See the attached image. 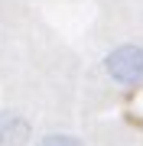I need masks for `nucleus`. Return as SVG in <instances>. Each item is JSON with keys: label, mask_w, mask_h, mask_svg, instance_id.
Wrapping results in <instances>:
<instances>
[{"label": "nucleus", "mask_w": 143, "mask_h": 146, "mask_svg": "<svg viewBox=\"0 0 143 146\" xmlns=\"http://www.w3.org/2000/svg\"><path fill=\"white\" fill-rule=\"evenodd\" d=\"M104 68L111 75V81H117L120 88H140L143 84V49L127 42L107 52Z\"/></svg>", "instance_id": "obj_1"}, {"label": "nucleus", "mask_w": 143, "mask_h": 146, "mask_svg": "<svg viewBox=\"0 0 143 146\" xmlns=\"http://www.w3.org/2000/svg\"><path fill=\"white\" fill-rule=\"evenodd\" d=\"M26 140H29V123L10 110H0V146H23Z\"/></svg>", "instance_id": "obj_2"}, {"label": "nucleus", "mask_w": 143, "mask_h": 146, "mask_svg": "<svg viewBox=\"0 0 143 146\" xmlns=\"http://www.w3.org/2000/svg\"><path fill=\"white\" fill-rule=\"evenodd\" d=\"M39 146H85L78 136H69V133H46Z\"/></svg>", "instance_id": "obj_3"}]
</instances>
